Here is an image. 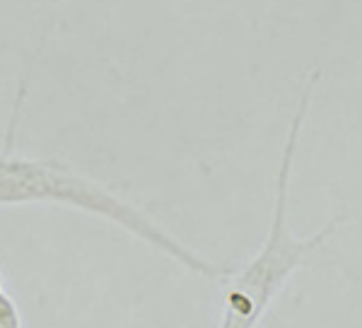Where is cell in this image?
I'll return each instance as SVG.
<instances>
[{"mask_svg": "<svg viewBox=\"0 0 362 328\" xmlns=\"http://www.w3.org/2000/svg\"><path fill=\"white\" fill-rule=\"evenodd\" d=\"M0 328H20L17 309L10 304L8 297H3V295H0Z\"/></svg>", "mask_w": 362, "mask_h": 328, "instance_id": "3", "label": "cell"}, {"mask_svg": "<svg viewBox=\"0 0 362 328\" xmlns=\"http://www.w3.org/2000/svg\"><path fill=\"white\" fill-rule=\"evenodd\" d=\"M22 203H56L114 222L124 232L138 237L140 242L162 251L179 266L189 268L191 273L206 280H223L232 275V268L203 259L201 254L181 244L167 230H162L143 210L107 191L97 181L78 174L68 164L0 152V205Z\"/></svg>", "mask_w": 362, "mask_h": 328, "instance_id": "2", "label": "cell"}, {"mask_svg": "<svg viewBox=\"0 0 362 328\" xmlns=\"http://www.w3.org/2000/svg\"><path fill=\"white\" fill-rule=\"evenodd\" d=\"M319 78L321 70H314L307 78L305 87H302L300 102H297L288 136H285L283 155H280L276 189H273V213L266 242L261 244L259 254L242 271L232 273L227 278L230 283H227L218 328H259L266 312L271 309L273 300L283 292V287L290 283V278L305 266L314 251H319L348 222V215L341 213L336 218H331L324 227H319L314 234H309V237H295L288 225V201L290 186H293L295 155Z\"/></svg>", "mask_w": 362, "mask_h": 328, "instance_id": "1", "label": "cell"}]
</instances>
